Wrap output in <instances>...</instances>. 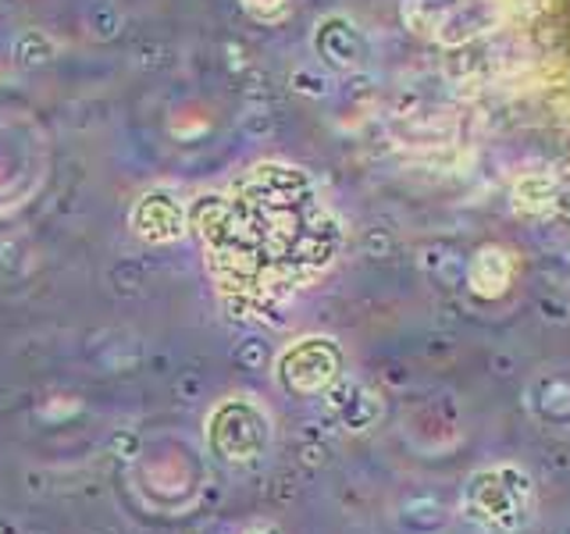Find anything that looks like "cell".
<instances>
[{
	"instance_id": "6da1fadb",
	"label": "cell",
	"mask_w": 570,
	"mask_h": 534,
	"mask_svg": "<svg viewBox=\"0 0 570 534\" xmlns=\"http://www.w3.org/2000/svg\"><path fill=\"white\" fill-rule=\"evenodd\" d=\"M474 285L481 293H503L510 281V257L503 249H485L474 264Z\"/></svg>"
},
{
	"instance_id": "7a4b0ae2",
	"label": "cell",
	"mask_w": 570,
	"mask_h": 534,
	"mask_svg": "<svg viewBox=\"0 0 570 534\" xmlns=\"http://www.w3.org/2000/svg\"><path fill=\"white\" fill-rule=\"evenodd\" d=\"M246 8L257 18H282L285 8H289V0H246Z\"/></svg>"
}]
</instances>
